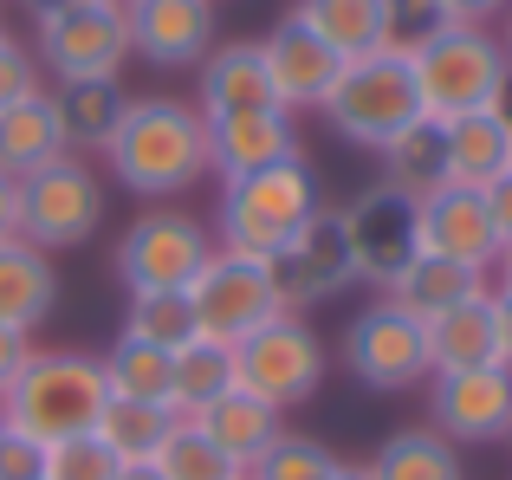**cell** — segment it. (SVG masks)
<instances>
[{"label":"cell","instance_id":"cell-39","mask_svg":"<svg viewBox=\"0 0 512 480\" xmlns=\"http://www.w3.org/2000/svg\"><path fill=\"white\" fill-rule=\"evenodd\" d=\"M0 480H46V448L20 429H0Z\"/></svg>","mask_w":512,"mask_h":480},{"label":"cell","instance_id":"cell-50","mask_svg":"<svg viewBox=\"0 0 512 480\" xmlns=\"http://www.w3.org/2000/svg\"><path fill=\"white\" fill-rule=\"evenodd\" d=\"M500 111H506V104H500ZM506 117H512V111H506Z\"/></svg>","mask_w":512,"mask_h":480},{"label":"cell","instance_id":"cell-17","mask_svg":"<svg viewBox=\"0 0 512 480\" xmlns=\"http://www.w3.org/2000/svg\"><path fill=\"white\" fill-rule=\"evenodd\" d=\"M415 253H435V260L474 266V273H493L500 260V240H493L487 202L480 189H435L428 202H415Z\"/></svg>","mask_w":512,"mask_h":480},{"label":"cell","instance_id":"cell-14","mask_svg":"<svg viewBox=\"0 0 512 480\" xmlns=\"http://www.w3.org/2000/svg\"><path fill=\"white\" fill-rule=\"evenodd\" d=\"M253 46H260V72H266L273 104H279V111H292V117L318 111L325 91L338 85V72H344V59L299 20V13H286V20H279L266 39H253Z\"/></svg>","mask_w":512,"mask_h":480},{"label":"cell","instance_id":"cell-23","mask_svg":"<svg viewBox=\"0 0 512 480\" xmlns=\"http://www.w3.org/2000/svg\"><path fill=\"white\" fill-rule=\"evenodd\" d=\"M59 156H72V150H65L59 104H52L46 91H39V98H26V104H13V111H0V176L26 182L33 169L59 163Z\"/></svg>","mask_w":512,"mask_h":480},{"label":"cell","instance_id":"cell-37","mask_svg":"<svg viewBox=\"0 0 512 480\" xmlns=\"http://www.w3.org/2000/svg\"><path fill=\"white\" fill-rule=\"evenodd\" d=\"M441 26L448 20H441L435 0H389V52H402V59H409L422 39H435Z\"/></svg>","mask_w":512,"mask_h":480},{"label":"cell","instance_id":"cell-28","mask_svg":"<svg viewBox=\"0 0 512 480\" xmlns=\"http://www.w3.org/2000/svg\"><path fill=\"white\" fill-rule=\"evenodd\" d=\"M169 364H175V351L143 344V338H130V331H117V344L98 357L104 390H111L117 403H163V409H169Z\"/></svg>","mask_w":512,"mask_h":480},{"label":"cell","instance_id":"cell-34","mask_svg":"<svg viewBox=\"0 0 512 480\" xmlns=\"http://www.w3.org/2000/svg\"><path fill=\"white\" fill-rule=\"evenodd\" d=\"M124 331L143 344H163V351H182L188 338H201L195 312H188V292H130Z\"/></svg>","mask_w":512,"mask_h":480},{"label":"cell","instance_id":"cell-27","mask_svg":"<svg viewBox=\"0 0 512 480\" xmlns=\"http://www.w3.org/2000/svg\"><path fill=\"white\" fill-rule=\"evenodd\" d=\"M234 390V351L214 338H188L169 364V416L175 422H195L208 403Z\"/></svg>","mask_w":512,"mask_h":480},{"label":"cell","instance_id":"cell-21","mask_svg":"<svg viewBox=\"0 0 512 480\" xmlns=\"http://www.w3.org/2000/svg\"><path fill=\"white\" fill-rule=\"evenodd\" d=\"M428 364L435 370H480L500 364V338H493V286H480L474 299L448 305L441 318H428Z\"/></svg>","mask_w":512,"mask_h":480},{"label":"cell","instance_id":"cell-7","mask_svg":"<svg viewBox=\"0 0 512 480\" xmlns=\"http://www.w3.org/2000/svg\"><path fill=\"white\" fill-rule=\"evenodd\" d=\"M318 383H325V344L299 312H279L247 344H234V390L273 403L279 416L299 409L305 396H318Z\"/></svg>","mask_w":512,"mask_h":480},{"label":"cell","instance_id":"cell-5","mask_svg":"<svg viewBox=\"0 0 512 480\" xmlns=\"http://www.w3.org/2000/svg\"><path fill=\"white\" fill-rule=\"evenodd\" d=\"M325 124L338 130L357 150H383L402 130L428 124L422 117V91H415V72L402 52H370V59H350L338 72V85L325 91Z\"/></svg>","mask_w":512,"mask_h":480},{"label":"cell","instance_id":"cell-30","mask_svg":"<svg viewBox=\"0 0 512 480\" xmlns=\"http://www.w3.org/2000/svg\"><path fill=\"white\" fill-rule=\"evenodd\" d=\"M370 480H461V448L435 429H396L370 461H363Z\"/></svg>","mask_w":512,"mask_h":480},{"label":"cell","instance_id":"cell-47","mask_svg":"<svg viewBox=\"0 0 512 480\" xmlns=\"http://www.w3.org/2000/svg\"><path fill=\"white\" fill-rule=\"evenodd\" d=\"M331 480H370L363 468H350V461H338V468H331Z\"/></svg>","mask_w":512,"mask_h":480},{"label":"cell","instance_id":"cell-32","mask_svg":"<svg viewBox=\"0 0 512 480\" xmlns=\"http://www.w3.org/2000/svg\"><path fill=\"white\" fill-rule=\"evenodd\" d=\"M169 422H175V416H169L163 403H117V396H111L91 435H98V442L111 448V455L124 461V468H137V461H150L156 448H163Z\"/></svg>","mask_w":512,"mask_h":480},{"label":"cell","instance_id":"cell-10","mask_svg":"<svg viewBox=\"0 0 512 480\" xmlns=\"http://www.w3.org/2000/svg\"><path fill=\"white\" fill-rule=\"evenodd\" d=\"M98 221H104V189L78 156H59L20 182V240H33L39 253L85 247Z\"/></svg>","mask_w":512,"mask_h":480},{"label":"cell","instance_id":"cell-31","mask_svg":"<svg viewBox=\"0 0 512 480\" xmlns=\"http://www.w3.org/2000/svg\"><path fill=\"white\" fill-rule=\"evenodd\" d=\"M52 104H59V124H65V150H104L130 98L117 91V78H91V85H59Z\"/></svg>","mask_w":512,"mask_h":480},{"label":"cell","instance_id":"cell-42","mask_svg":"<svg viewBox=\"0 0 512 480\" xmlns=\"http://www.w3.org/2000/svg\"><path fill=\"white\" fill-rule=\"evenodd\" d=\"M435 7H441V20H448V26H487L493 13L512 7V0H435Z\"/></svg>","mask_w":512,"mask_h":480},{"label":"cell","instance_id":"cell-3","mask_svg":"<svg viewBox=\"0 0 512 480\" xmlns=\"http://www.w3.org/2000/svg\"><path fill=\"white\" fill-rule=\"evenodd\" d=\"M318 176L305 156L273 169H253L240 182H221V208H214V247L247 253V260H273L305 221L318 215Z\"/></svg>","mask_w":512,"mask_h":480},{"label":"cell","instance_id":"cell-26","mask_svg":"<svg viewBox=\"0 0 512 480\" xmlns=\"http://www.w3.org/2000/svg\"><path fill=\"white\" fill-rule=\"evenodd\" d=\"M195 111L201 117H221V111H253V104H273L266 91V72H260V46L240 39V46H214L201 59V91H195Z\"/></svg>","mask_w":512,"mask_h":480},{"label":"cell","instance_id":"cell-1","mask_svg":"<svg viewBox=\"0 0 512 480\" xmlns=\"http://www.w3.org/2000/svg\"><path fill=\"white\" fill-rule=\"evenodd\" d=\"M104 163L137 202H175L208 176V124L182 98H130L104 143Z\"/></svg>","mask_w":512,"mask_h":480},{"label":"cell","instance_id":"cell-35","mask_svg":"<svg viewBox=\"0 0 512 480\" xmlns=\"http://www.w3.org/2000/svg\"><path fill=\"white\" fill-rule=\"evenodd\" d=\"M338 468V455H331L325 442H312V435H273V448H266L260 461H253L240 480H331Z\"/></svg>","mask_w":512,"mask_h":480},{"label":"cell","instance_id":"cell-19","mask_svg":"<svg viewBox=\"0 0 512 480\" xmlns=\"http://www.w3.org/2000/svg\"><path fill=\"white\" fill-rule=\"evenodd\" d=\"M441 163H448L454 189H493L500 176H512V117L493 104V111H467L441 124Z\"/></svg>","mask_w":512,"mask_h":480},{"label":"cell","instance_id":"cell-6","mask_svg":"<svg viewBox=\"0 0 512 480\" xmlns=\"http://www.w3.org/2000/svg\"><path fill=\"white\" fill-rule=\"evenodd\" d=\"M39 33V72L59 85H91V78H117L130 59V20L124 0H78V7H33Z\"/></svg>","mask_w":512,"mask_h":480},{"label":"cell","instance_id":"cell-41","mask_svg":"<svg viewBox=\"0 0 512 480\" xmlns=\"http://www.w3.org/2000/svg\"><path fill=\"white\" fill-rule=\"evenodd\" d=\"M480 202H487L493 240H500V247H512V176H500L493 189H480Z\"/></svg>","mask_w":512,"mask_h":480},{"label":"cell","instance_id":"cell-16","mask_svg":"<svg viewBox=\"0 0 512 480\" xmlns=\"http://www.w3.org/2000/svg\"><path fill=\"white\" fill-rule=\"evenodd\" d=\"M344 240H350L357 279L383 292L389 279L415 260V202H402V195H389L383 182H376L370 195H357V202L344 208Z\"/></svg>","mask_w":512,"mask_h":480},{"label":"cell","instance_id":"cell-49","mask_svg":"<svg viewBox=\"0 0 512 480\" xmlns=\"http://www.w3.org/2000/svg\"><path fill=\"white\" fill-rule=\"evenodd\" d=\"M500 46H506V59H512V20H506V39H500Z\"/></svg>","mask_w":512,"mask_h":480},{"label":"cell","instance_id":"cell-12","mask_svg":"<svg viewBox=\"0 0 512 480\" xmlns=\"http://www.w3.org/2000/svg\"><path fill=\"white\" fill-rule=\"evenodd\" d=\"M428 429L448 435L454 448H493L512 442V370H435L428 377Z\"/></svg>","mask_w":512,"mask_h":480},{"label":"cell","instance_id":"cell-8","mask_svg":"<svg viewBox=\"0 0 512 480\" xmlns=\"http://www.w3.org/2000/svg\"><path fill=\"white\" fill-rule=\"evenodd\" d=\"M188 312H195V331L214 344H247L260 325H273L286 305H279V286H273V266L266 260H247V253H221L195 273L188 286Z\"/></svg>","mask_w":512,"mask_h":480},{"label":"cell","instance_id":"cell-44","mask_svg":"<svg viewBox=\"0 0 512 480\" xmlns=\"http://www.w3.org/2000/svg\"><path fill=\"white\" fill-rule=\"evenodd\" d=\"M13 234H20V182L0 176V240H13Z\"/></svg>","mask_w":512,"mask_h":480},{"label":"cell","instance_id":"cell-15","mask_svg":"<svg viewBox=\"0 0 512 480\" xmlns=\"http://www.w3.org/2000/svg\"><path fill=\"white\" fill-rule=\"evenodd\" d=\"M208 124V169L221 182H240L253 169H273L299 156V117L279 104H253V111H221L201 117Z\"/></svg>","mask_w":512,"mask_h":480},{"label":"cell","instance_id":"cell-45","mask_svg":"<svg viewBox=\"0 0 512 480\" xmlns=\"http://www.w3.org/2000/svg\"><path fill=\"white\" fill-rule=\"evenodd\" d=\"M493 279H500L493 292H512V247H500V260H493Z\"/></svg>","mask_w":512,"mask_h":480},{"label":"cell","instance_id":"cell-18","mask_svg":"<svg viewBox=\"0 0 512 480\" xmlns=\"http://www.w3.org/2000/svg\"><path fill=\"white\" fill-rule=\"evenodd\" d=\"M130 52L150 65H201L214 52V0H124Z\"/></svg>","mask_w":512,"mask_h":480},{"label":"cell","instance_id":"cell-4","mask_svg":"<svg viewBox=\"0 0 512 480\" xmlns=\"http://www.w3.org/2000/svg\"><path fill=\"white\" fill-rule=\"evenodd\" d=\"M409 72H415V91H422L428 124L493 111V104H506V85H512V59L487 26H441L435 39H422L409 52Z\"/></svg>","mask_w":512,"mask_h":480},{"label":"cell","instance_id":"cell-11","mask_svg":"<svg viewBox=\"0 0 512 480\" xmlns=\"http://www.w3.org/2000/svg\"><path fill=\"white\" fill-rule=\"evenodd\" d=\"M344 370L363 390H383V396L415 390V383L435 377V364H428V331L415 325L409 312H396L389 299H376L370 312H357L350 331H344Z\"/></svg>","mask_w":512,"mask_h":480},{"label":"cell","instance_id":"cell-38","mask_svg":"<svg viewBox=\"0 0 512 480\" xmlns=\"http://www.w3.org/2000/svg\"><path fill=\"white\" fill-rule=\"evenodd\" d=\"M39 59H33V46H20V39H7L0 33V111H13V104H26V98H39Z\"/></svg>","mask_w":512,"mask_h":480},{"label":"cell","instance_id":"cell-43","mask_svg":"<svg viewBox=\"0 0 512 480\" xmlns=\"http://www.w3.org/2000/svg\"><path fill=\"white\" fill-rule=\"evenodd\" d=\"M493 338H500V364L512 370V292H493Z\"/></svg>","mask_w":512,"mask_h":480},{"label":"cell","instance_id":"cell-2","mask_svg":"<svg viewBox=\"0 0 512 480\" xmlns=\"http://www.w3.org/2000/svg\"><path fill=\"white\" fill-rule=\"evenodd\" d=\"M104 403H111V390H104L98 357L33 351L26 370L13 377V390L0 396V429H20V435H33L39 448H52V442H72V435L98 429Z\"/></svg>","mask_w":512,"mask_h":480},{"label":"cell","instance_id":"cell-48","mask_svg":"<svg viewBox=\"0 0 512 480\" xmlns=\"http://www.w3.org/2000/svg\"><path fill=\"white\" fill-rule=\"evenodd\" d=\"M33 7H78V0H33Z\"/></svg>","mask_w":512,"mask_h":480},{"label":"cell","instance_id":"cell-29","mask_svg":"<svg viewBox=\"0 0 512 480\" xmlns=\"http://www.w3.org/2000/svg\"><path fill=\"white\" fill-rule=\"evenodd\" d=\"M383 189L402 202H428L435 189H448V163H441V124H415L396 143H383Z\"/></svg>","mask_w":512,"mask_h":480},{"label":"cell","instance_id":"cell-22","mask_svg":"<svg viewBox=\"0 0 512 480\" xmlns=\"http://www.w3.org/2000/svg\"><path fill=\"white\" fill-rule=\"evenodd\" d=\"M480 286H487V273H474V266H454V260H435V253H415V260L383 286V299L396 305V312H409L415 325H428V318H441L448 305L474 299Z\"/></svg>","mask_w":512,"mask_h":480},{"label":"cell","instance_id":"cell-25","mask_svg":"<svg viewBox=\"0 0 512 480\" xmlns=\"http://www.w3.org/2000/svg\"><path fill=\"white\" fill-rule=\"evenodd\" d=\"M292 13H299L344 65L370 59V52H389V0H299Z\"/></svg>","mask_w":512,"mask_h":480},{"label":"cell","instance_id":"cell-9","mask_svg":"<svg viewBox=\"0 0 512 480\" xmlns=\"http://www.w3.org/2000/svg\"><path fill=\"white\" fill-rule=\"evenodd\" d=\"M208 260H214V234L182 208H143L117 240L124 292H188Z\"/></svg>","mask_w":512,"mask_h":480},{"label":"cell","instance_id":"cell-36","mask_svg":"<svg viewBox=\"0 0 512 480\" xmlns=\"http://www.w3.org/2000/svg\"><path fill=\"white\" fill-rule=\"evenodd\" d=\"M124 461L98 442V435H72V442L46 448V480H117Z\"/></svg>","mask_w":512,"mask_h":480},{"label":"cell","instance_id":"cell-20","mask_svg":"<svg viewBox=\"0 0 512 480\" xmlns=\"http://www.w3.org/2000/svg\"><path fill=\"white\" fill-rule=\"evenodd\" d=\"M52 305H59V273H52V260L20 234L0 240V325L33 338L52 318Z\"/></svg>","mask_w":512,"mask_h":480},{"label":"cell","instance_id":"cell-46","mask_svg":"<svg viewBox=\"0 0 512 480\" xmlns=\"http://www.w3.org/2000/svg\"><path fill=\"white\" fill-rule=\"evenodd\" d=\"M117 480H156V468H150V461H137V468H124Z\"/></svg>","mask_w":512,"mask_h":480},{"label":"cell","instance_id":"cell-40","mask_svg":"<svg viewBox=\"0 0 512 480\" xmlns=\"http://www.w3.org/2000/svg\"><path fill=\"white\" fill-rule=\"evenodd\" d=\"M26 357H33V338H26V331H13V325H0V396L13 390V377L26 370Z\"/></svg>","mask_w":512,"mask_h":480},{"label":"cell","instance_id":"cell-33","mask_svg":"<svg viewBox=\"0 0 512 480\" xmlns=\"http://www.w3.org/2000/svg\"><path fill=\"white\" fill-rule=\"evenodd\" d=\"M150 468H156V480H240V468L195 429V422H169V435L150 455Z\"/></svg>","mask_w":512,"mask_h":480},{"label":"cell","instance_id":"cell-13","mask_svg":"<svg viewBox=\"0 0 512 480\" xmlns=\"http://www.w3.org/2000/svg\"><path fill=\"white\" fill-rule=\"evenodd\" d=\"M266 266H273V286L286 312H305V305H325L338 292H350L357 266H350V240H344V208H318Z\"/></svg>","mask_w":512,"mask_h":480},{"label":"cell","instance_id":"cell-24","mask_svg":"<svg viewBox=\"0 0 512 480\" xmlns=\"http://www.w3.org/2000/svg\"><path fill=\"white\" fill-rule=\"evenodd\" d=\"M195 429L208 435L214 448H221L227 461H234L240 474L253 468V461L273 448V435H279V409L273 403H260V396H247V390H227L221 403H208L195 416Z\"/></svg>","mask_w":512,"mask_h":480}]
</instances>
